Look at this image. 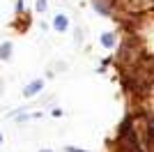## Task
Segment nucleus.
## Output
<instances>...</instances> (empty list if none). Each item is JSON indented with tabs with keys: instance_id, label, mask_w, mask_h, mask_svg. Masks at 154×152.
Wrapping results in <instances>:
<instances>
[{
	"instance_id": "39448f33",
	"label": "nucleus",
	"mask_w": 154,
	"mask_h": 152,
	"mask_svg": "<svg viewBox=\"0 0 154 152\" xmlns=\"http://www.w3.org/2000/svg\"><path fill=\"white\" fill-rule=\"evenodd\" d=\"M44 7H46V0H39V2H37V9H39V12H42Z\"/></svg>"
},
{
	"instance_id": "7ed1b4c3",
	"label": "nucleus",
	"mask_w": 154,
	"mask_h": 152,
	"mask_svg": "<svg viewBox=\"0 0 154 152\" xmlns=\"http://www.w3.org/2000/svg\"><path fill=\"white\" fill-rule=\"evenodd\" d=\"M101 42H103V46H113V42H115V39H113V35H110V32H103V35H101Z\"/></svg>"
},
{
	"instance_id": "0eeeda50",
	"label": "nucleus",
	"mask_w": 154,
	"mask_h": 152,
	"mask_svg": "<svg viewBox=\"0 0 154 152\" xmlns=\"http://www.w3.org/2000/svg\"><path fill=\"white\" fill-rule=\"evenodd\" d=\"M0 143H2V136H0Z\"/></svg>"
},
{
	"instance_id": "f257e3e1",
	"label": "nucleus",
	"mask_w": 154,
	"mask_h": 152,
	"mask_svg": "<svg viewBox=\"0 0 154 152\" xmlns=\"http://www.w3.org/2000/svg\"><path fill=\"white\" fill-rule=\"evenodd\" d=\"M42 85H44V83H42V81H32L30 85H28V88H26V95L30 97V95H35V92H39V90H42Z\"/></svg>"
},
{
	"instance_id": "20e7f679",
	"label": "nucleus",
	"mask_w": 154,
	"mask_h": 152,
	"mask_svg": "<svg viewBox=\"0 0 154 152\" xmlns=\"http://www.w3.org/2000/svg\"><path fill=\"white\" fill-rule=\"evenodd\" d=\"M9 49H12L9 44H2V49H0V58H5V60H7V58H9Z\"/></svg>"
},
{
	"instance_id": "6e6552de",
	"label": "nucleus",
	"mask_w": 154,
	"mask_h": 152,
	"mask_svg": "<svg viewBox=\"0 0 154 152\" xmlns=\"http://www.w3.org/2000/svg\"><path fill=\"white\" fill-rule=\"evenodd\" d=\"M42 152H48V150H42Z\"/></svg>"
},
{
	"instance_id": "423d86ee",
	"label": "nucleus",
	"mask_w": 154,
	"mask_h": 152,
	"mask_svg": "<svg viewBox=\"0 0 154 152\" xmlns=\"http://www.w3.org/2000/svg\"><path fill=\"white\" fill-rule=\"evenodd\" d=\"M67 152H85V150H78V147H67Z\"/></svg>"
},
{
	"instance_id": "f03ea898",
	"label": "nucleus",
	"mask_w": 154,
	"mask_h": 152,
	"mask_svg": "<svg viewBox=\"0 0 154 152\" xmlns=\"http://www.w3.org/2000/svg\"><path fill=\"white\" fill-rule=\"evenodd\" d=\"M55 30H58V32H64V30H67V16H62V14H60V16H55Z\"/></svg>"
}]
</instances>
